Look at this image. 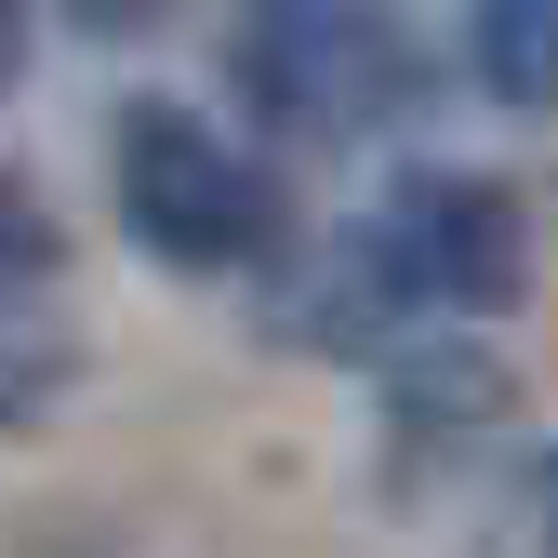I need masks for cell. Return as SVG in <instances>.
Returning <instances> with one entry per match:
<instances>
[{
  "label": "cell",
  "mask_w": 558,
  "mask_h": 558,
  "mask_svg": "<svg viewBox=\"0 0 558 558\" xmlns=\"http://www.w3.org/2000/svg\"><path fill=\"white\" fill-rule=\"evenodd\" d=\"M66 386H81V345H66L53 319L0 306V439H40L53 412H66Z\"/></svg>",
  "instance_id": "obj_7"
},
{
  "label": "cell",
  "mask_w": 558,
  "mask_h": 558,
  "mask_svg": "<svg viewBox=\"0 0 558 558\" xmlns=\"http://www.w3.org/2000/svg\"><path fill=\"white\" fill-rule=\"evenodd\" d=\"M373 319H399V306H386V279H373V253H360V240H332V266H306V279H293V306H279V345H373Z\"/></svg>",
  "instance_id": "obj_6"
},
{
  "label": "cell",
  "mask_w": 558,
  "mask_h": 558,
  "mask_svg": "<svg viewBox=\"0 0 558 558\" xmlns=\"http://www.w3.org/2000/svg\"><path fill=\"white\" fill-rule=\"evenodd\" d=\"M81 40H147V27H173V0H53Z\"/></svg>",
  "instance_id": "obj_9"
},
{
  "label": "cell",
  "mask_w": 558,
  "mask_h": 558,
  "mask_svg": "<svg viewBox=\"0 0 558 558\" xmlns=\"http://www.w3.org/2000/svg\"><path fill=\"white\" fill-rule=\"evenodd\" d=\"M532 545H545V558H558V439H545V452H532Z\"/></svg>",
  "instance_id": "obj_10"
},
{
  "label": "cell",
  "mask_w": 558,
  "mask_h": 558,
  "mask_svg": "<svg viewBox=\"0 0 558 558\" xmlns=\"http://www.w3.org/2000/svg\"><path fill=\"white\" fill-rule=\"evenodd\" d=\"M240 94L279 133H373L412 94L399 0H240Z\"/></svg>",
  "instance_id": "obj_3"
},
{
  "label": "cell",
  "mask_w": 558,
  "mask_h": 558,
  "mask_svg": "<svg viewBox=\"0 0 558 558\" xmlns=\"http://www.w3.org/2000/svg\"><path fill=\"white\" fill-rule=\"evenodd\" d=\"M360 253H373V279H386L399 319H493V306H519V279H532V214H519L506 173L426 160V173H399L373 199Z\"/></svg>",
  "instance_id": "obj_2"
},
{
  "label": "cell",
  "mask_w": 558,
  "mask_h": 558,
  "mask_svg": "<svg viewBox=\"0 0 558 558\" xmlns=\"http://www.w3.org/2000/svg\"><path fill=\"white\" fill-rule=\"evenodd\" d=\"M27 81V0H0V94Z\"/></svg>",
  "instance_id": "obj_11"
},
{
  "label": "cell",
  "mask_w": 558,
  "mask_h": 558,
  "mask_svg": "<svg viewBox=\"0 0 558 558\" xmlns=\"http://www.w3.org/2000/svg\"><path fill=\"white\" fill-rule=\"evenodd\" d=\"M506 426V360L465 332H426V345H386V439L399 465H452Z\"/></svg>",
  "instance_id": "obj_4"
},
{
  "label": "cell",
  "mask_w": 558,
  "mask_h": 558,
  "mask_svg": "<svg viewBox=\"0 0 558 558\" xmlns=\"http://www.w3.org/2000/svg\"><path fill=\"white\" fill-rule=\"evenodd\" d=\"M120 227L133 253H160L173 279H227L279 240V186L240 133H214L173 94H133L120 107Z\"/></svg>",
  "instance_id": "obj_1"
},
{
  "label": "cell",
  "mask_w": 558,
  "mask_h": 558,
  "mask_svg": "<svg viewBox=\"0 0 558 558\" xmlns=\"http://www.w3.org/2000/svg\"><path fill=\"white\" fill-rule=\"evenodd\" d=\"M465 66H478V94L545 120L558 107V0H478L465 14Z\"/></svg>",
  "instance_id": "obj_5"
},
{
  "label": "cell",
  "mask_w": 558,
  "mask_h": 558,
  "mask_svg": "<svg viewBox=\"0 0 558 558\" xmlns=\"http://www.w3.org/2000/svg\"><path fill=\"white\" fill-rule=\"evenodd\" d=\"M53 266H66V227H53V199H40L27 173H0V306H27Z\"/></svg>",
  "instance_id": "obj_8"
}]
</instances>
